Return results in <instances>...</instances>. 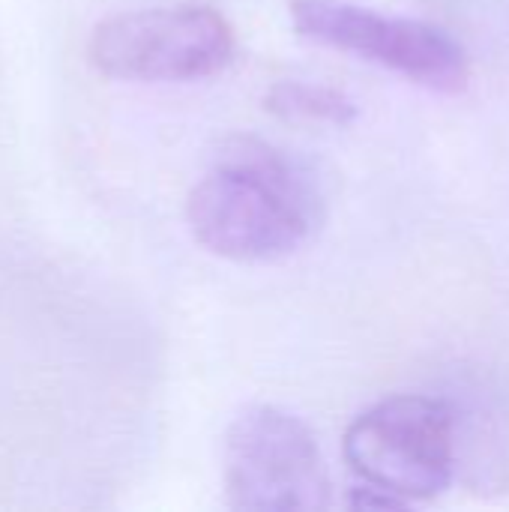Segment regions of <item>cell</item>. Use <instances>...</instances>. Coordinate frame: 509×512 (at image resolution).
<instances>
[{
	"label": "cell",
	"instance_id": "5b68a950",
	"mask_svg": "<svg viewBox=\"0 0 509 512\" xmlns=\"http://www.w3.org/2000/svg\"><path fill=\"white\" fill-rule=\"evenodd\" d=\"M294 30L324 48L354 54L438 93H459L471 66L462 42L444 27L384 15L351 0H291Z\"/></svg>",
	"mask_w": 509,
	"mask_h": 512
},
{
	"label": "cell",
	"instance_id": "6da1fadb",
	"mask_svg": "<svg viewBox=\"0 0 509 512\" xmlns=\"http://www.w3.org/2000/svg\"><path fill=\"white\" fill-rule=\"evenodd\" d=\"M324 219L315 171L294 153L237 135L186 198L198 246L237 264H273L294 255Z\"/></svg>",
	"mask_w": 509,
	"mask_h": 512
},
{
	"label": "cell",
	"instance_id": "7a4b0ae2",
	"mask_svg": "<svg viewBox=\"0 0 509 512\" xmlns=\"http://www.w3.org/2000/svg\"><path fill=\"white\" fill-rule=\"evenodd\" d=\"M351 474L408 507L444 495L459 465V417L447 399L390 396L363 411L342 441Z\"/></svg>",
	"mask_w": 509,
	"mask_h": 512
},
{
	"label": "cell",
	"instance_id": "8992f818",
	"mask_svg": "<svg viewBox=\"0 0 509 512\" xmlns=\"http://www.w3.org/2000/svg\"><path fill=\"white\" fill-rule=\"evenodd\" d=\"M264 108L285 123H330L348 126L357 120V102L330 84L285 78L264 93Z\"/></svg>",
	"mask_w": 509,
	"mask_h": 512
},
{
	"label": "cell",
	"instance_id": "3957f363",
	"mask_svg": "<svg viewBox=\"0 0 509 512\" xmlns=\"http://www.w3.org/2000/svg\"><path fill=\"white\" fill-rule=\"evenodd\" d=\"M225 501L246 512L333 507V483L315 432L291 411L252 405L225 432Z\"/></svg>",
	"mask_w": 509,
	"mask_h": 512
},
{
	"label": "cell",
	"instance_id": "52a82bcc",
	"mask_svg": "<svg viewBox=\"0 0 509 512\" xmlns=\"http://www.w3.org/2000/svg\"><path fill=\"white\" fill-rule=\"evenodd\" d=\"M348 507H351V510H405L408 504L399 501L396 495L381 492V489L357 486V489H351V495H348Z\"/></svg>",
	"mask_w": 509,
	"mask_h": 512
},
{
	"label": "cell",
	"instance_id": "277c9868",
	"mask_svg": "<svg viewBox=\"0 0 509 512\" xmlns=\"http://www.w3.org/2000/svg\"><path fill=\"white\" fill-rule=\"evenodd\" d=\"M234 27L210 6H153L102 18L87 60L117 81H198L234 60Z\"/></svg>",
	"mask_w": 509,
	"mask_h": 512
}]
</instances>
